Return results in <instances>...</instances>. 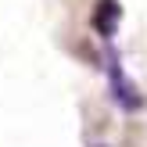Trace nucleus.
<instances>
[{"instance_id": "f257e3e1", "label": "nucleus", "mask_w": 147, "mask_h": 147, "mask_svg": "<svg viewBox=\"0 0 147 147\" xmlns=\"http://www.w3.org/2000/svg\"><path fill=\"white\" fill-rule=\"evenodd\" d=\"M104 72H108V86H111L115 100L122 104V111H140L144 100H140V93H136L133 79L126 76V68H122L119 50H115V47H108V50H104Z\"/></svg>"}, {"instance_id": "f03ea898", "label": "nucleus", "mask_w": 147, "mask_h": 147, "mask_svg": "<svg viewBox=\"0 0 147 147\" xmlns=\"http://www.w3.org/2000/svg\"><path fill=\"white\" fill-rule=\"evenodd\" d=\"M119 18H122L119 0H97V11H93V29H97L104 40H111V36H115V29H119Z\"/></svg>"}]
</instances>
